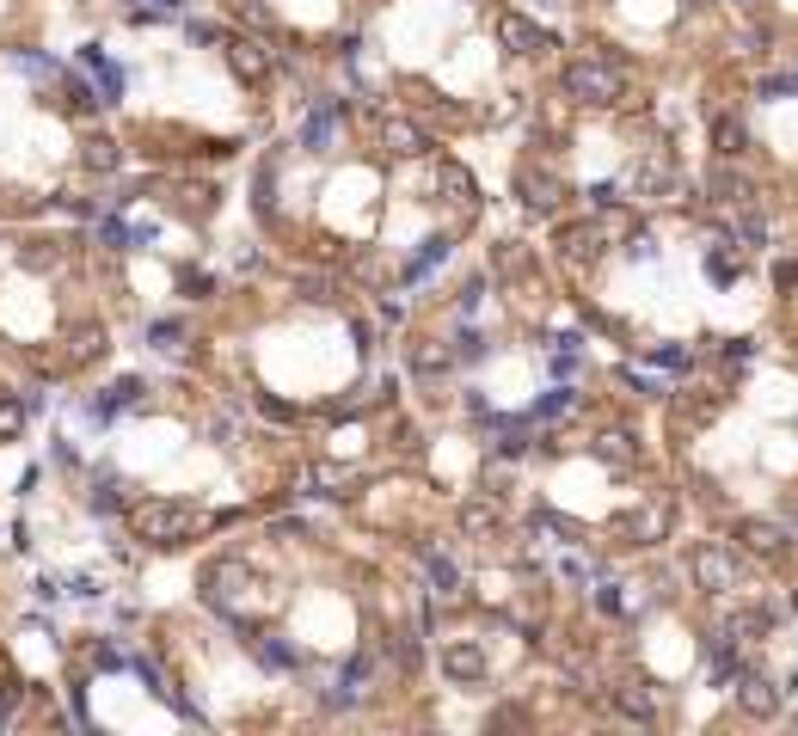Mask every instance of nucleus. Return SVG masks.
<instances>
[{"label":"nucleus","instance_id":"1","mask_svg":"<svg viewBox=\"0 0 798 736\" xmlns=\"http://www.w3.org/2000/svg\"><path fill=\"white\" fill-rule=\"evenodd\" d=\"M129 528L148 540V547H185L190 534H197V510L178 498H148L129 510Z\"/></svg>","mask_w":798,"mask_h":736},{"label":"nucleus","instance_id":"2","mask_svg":"<svg viewBox=\"0 0 798 736\" xmlns=\"http://www.w3.org/2000/svg\"><path fill=\"white\" fill-rule=\"evenodd\" d=\"M565 98H578V105H590V110H609V105H621V93H626V80H621V68L614 62H602V56H578V62H565Z\"/></svg>","mask_w":798,"mask_h":736},{"label":"nucleus","instance_id":"3","mask_svg":"<svg viewBox=\"0 0 798 736\" xmlns=\"http://www.w3.org/2000/svg\"><path fill=\"white\" fill-rule=\"evenodd\" d=\"M689 571H694V583H701L706 596H725V589H737V559L719 547V540H706V547H694Z\"/></svg>","mask_w":798,"mask_h":736},{"label":"nucleus","instance_id":"4","mask_svg":"<svg viewBox=\"0 0 798 736\" xmlns=\"http://www.w3.org/2000/svg\"><path fill=\"white\" fill-rule=\"evenodd\" d=\"M498 44L510 49V56H547L553 32L534 25V19H522V13H498Z\"/></svg>","mask_w":798,"mask_h":736},{"label":"nucleus","instance_id":"5","mask_svg":"<svg viewBox=\"0 0 798 736\" xmlns=\"http://www.w3.org/2000/svg\"><path fill=\"white\" fill-rule=\"evenodd\" d=\"M228 68H234L246 86H265L277 62H270V49L258 44V37H228Z\"/></svg>","mask_w":798,"mask_h":736},{"label":"nucleus","instance_id":"6","mask_svg":"<svg viewBox=\"0 0 798 736\" xmlns=\"http://www.w3.org/2000/svg\"><path fill=\"white\" fill-rule=\"evenodd\" d=\"M486 651H479V644L473 639H454V644H442V675H449V681H461V688H473V681H486Z\"/></svg>","mask_w":798,"mask_h":736},{"label":"nucleus","instance_id":"7","mask_svg":"<svg viewBox=\"0 0 798 736\" xmlns=\"http://www.w3.org/2000/svg\"><path fill=\"white\" fill-rule=\"evenodd\" d=\"M338 124H345V98H326V105L308 110V124H301V148L308 154H326L332 136H338Z\"/></svg>","mask_w":798,"mask_h":736},{"label":"nucleus","instance_id":"8","mask_svg":"<svg viewBox=\"0 0 798 736\" xmlns=\"http://www.w3.org/2000/svg\"><path fill=\"white\" fill-rule=\"evenodd\" d=\"M559 258L565 265H595V258H602V227H595V221L559 227Z\"/></svg>","mask_w":798,"mask_h":736},{"label":"nucleus","instance_id":"9","mask_svg":"<svg viewBox=\"0 0 798 736\" xmlns=\"http://www.w3.org/2000/svg\"><path fill=\"white\" fill-rule=\"evenodd\" d=\"M780 700H786V693L774 688L767 675H737V705H743L750 719H774V712H780Z\"/></svg>","mask_w":798,"mask_h":736},{"label":"nucleus","instance_id":"10","mask_svg":"<svg viewBox=\"0 0 798 736\" xmlns=\"http://www.w3.org/2000/svg\"><path fill=\"white\" fill-rule=\"evenodd\" d=\"M633 190H639V197H670L675 190V160L663 154V148L658 154H645L639 166H633Z\"/></svg>","mask_w":798,"mask_h":736},{"label":"nucleus","instance_id":"11","mask_svg":"<svg viewBox=\"0 0 798 736\" xmlns=\"http://www.w3.org/2000/svg\"><path fill=\"white\" fill-rule=\"evenodd\" d=\"M621 534L633 540V547H658L663 534H670V510H663V503H645V510L621 516Z\"/></svg>","mask_w":798,"mask_h":736},{"label":"nucleus","instance_id":"12","mask_svg":"<svg viewBox=\"0 0 798 736\" xmlns=\"http://www.w3.org/2000/svg\"><path fill=\"white\" fill-rule=\"evenodd\" d=\"M240 589H246V564H209L204 571V601H216V608H234Z\"/></svg>","mask_w":798,"mask_h":736},{"label":"nucleus","instance_id":"13","mask_svg":"<svg viewBox=\"0 0 798 736\" xmlns=\"http://www.w3.org/2000/svg\"><path fill=\"white\" fill-rule=\"evenodd\" d=\"M381 136H388V148H393L400 160H418V154H430V148H437V141L424 136L412 117H388V129H381Z\"/></svg>","mask_w":798,"mask_h":736},{"label":"nucleus","instance_id":"14","mask_svg":"<svg viewBox=\"0 0 798 736\" xmlns=\"http://www.w3.org/2000/svg\"><path fill=\"white\" fill-rule=\"evenodd\" d=\"M437 190L449 197L454 209H473V203H479V190H473V173H467V166H454V160H442V166H437Z\"/></svg>","mask_w":798,"mask_h":736},{"label":"nucleus","instance_id":"15","mask_svg":"<svg viewBox=\"0 0 798 736\" xmlns=\"http://www.w3.org/2000/svg\"><path fill=\"white\" fill-rule=\"evenodd\" d=\"M517 190H522V203H529L534 215L559 209V178H553V173H534V166H529V173L517 178Z\"/></svg>","mask_w":798,"mask_h":736},{"label":"nucleus","instance_id":"16","mask_svg":"<svg viewBox=\"0 0 798 736\" xmlns=\"http://www.w3.org/2000/svg\"><path fill=\"white\" fill-rule=\"evenodd\" d=\"M614 712L651 724V719H658V700H651V688H645V681H621V688H614Z\"/></svg>","mask_w":798,"mask_h":736},{"label":"nucleus","instance_id":"17","mask_svg":"<svg viewBox=\"0 0 798 736\" xmlns=\"http://www.w3.org/2000/svg\"><path fill=\"white\" fill-rule=\"evenodd\" d=\"M737 534H743V547H750L755 559H780V552H786V534L774 528V522H743Z\"/></svg>","mask_w":798,"mask_h":736},{"label":"nucleus","instance_id":"18","mask_svg":"<svg viewBox=\"0 0 798 736\" xmlns=\"http://www.w3.org/2000/svg\"><path fill=\"white\" fill-rule=\"evenodd\" d=\"M80 62L93 68V80H99V93H105V105H117V98H124V74H117V62H111L105 49H86Z\"/></svg>","mask_w":798,"mask_h":736},{"label":"nucleus","instance_id":"19","mask_svg":"<svg viewBox=\"0 0 798 736\" xmlns=\"http://www.w3.org/2000/svg\"><path fill=\"white\" fill-rule=\"evenodd\" d=\"M136 399H141V381H117V387H111L105 399H93V406H86V418L105 423V418H117L124 406H136Z\"/></svg>","mask_w":798,"mask_h":736},{"label":"nucleus","instance_id":"20","mask_svg":"<svg viewBox=\"0 0 798 736\" xmlns=\"http://www.w3.org/2000/svg\"><path fill=\"white\" fill-rule=\"evenodd\" d=\"M713 197H719L725 209H750V197H755V185L743 173H713Z\"/></svg>","mask_w":798,"mask_h":736},{"label":"nucleus","instance_id":"21","mask_svg":"<svg viewBox=\"0 0 798 736\" xmlns=\"http://www.w3.org/2000/svg\"><path fill=\"white\" fill-rule=\"evenodd\" d=\"M80 160H86L93 173H117V160H124V148H117L111 136H86V141H80Z\"/></svg>","mask_w":798,"mask_h":736},{"label":"nucleus","instance_id":"22","mask_svg":"<svg viewBox=\"0 0 798 736\" xmlns=\"http://www.w3.org/2000/svg\"><path fill=\"white\" fill-rule=\"evenodd\" d=\"M424 577H430L437 596H454V589H461V571H454V559H442V552H424Z\"/></svg>","mask_w":798,"mask_h":736},{"label":"nucleus","instance_id":"23","mask_svg":"<svg viewBox=\"0 0 798 736\" xmlns=\"http://www.w3.org/2000/svg\"><path fill=\"white\" fill-rule=\"evenodd\" d=\"M437 265H449V240H424L418 246V258L406 265V282H418V277H430Z\"/></svg>","mask_w":798,"mask_h":736},{"label":"nucleus","instance_id":"24","mask_svg":"<svg viewBox=\"0 0 798 736\" xmlns=\"http://www.w3.org/2000/svg\"><path fill=\"white\" fill-rule=\"evenodd\" d=\"M713 148H719L725 160H737L743 148H750V136H743V124H737V117H719V124H713Z\"/></svg>","mask_w":798,"mask_h":736},{"label":"nucleus","instance_id":"25","mask_svg":"<svg viewBox=\"0 0 798 736\" xmlns=\"http://www.w3.org/2000/svg\"><path fill=\"white\" fill-rule=\"evenodd\" d=\"M491 430H498V455H504V460L529 455V423H504V418H491Z\"/></svg>","mask_w":798,"mask_h":736},{"label":"nucleus","instance_id":"26","mask_svg":"<svg viewBox=\"0 0 798 736\" xmlns=\"http://www.w3.org/2000/svg\"><path fill=\"white\" fill-rule=\"evenodd\" d=\"M313 486L326 491V498H350V491H357V472H345V467H313Z\"/></svg>","mask_w":798,"mask_h":736},{"label":"nucleus","instance_id":"27","mask_svg":"<svg viewBox=\"0 0 798 736\" xmlns=\"http://www.w3.org/2000/svg\"><path fill=\"white\" fill-rule=\"evenodd\" d=\"M178 215H216V185H178Z\"/></svg>","mask_w":798,"mask_h":736},{"label":"nucleus","instance_id":"28","mask_svg":"<svg viewBox=\"0 0 798 736\" xmlns=\"http://www.w3.org/2000/svg\"><path fill=\"white\" fill-rule=\"evenodd\" d=\"M595 460H609V467H633V436H621V430L595 436Z\"/></svg>","mask_w":798,"mask_h":736},{"label":"nucleus","instance_id":"29","mask_svg":"<svg viewBox=\"0 0 798 736\" xmlns=\"http://www.w3.org/2000/svg\"><path fill=\"white\" fill-rule=\"evenodd\" d=\"M296 295L308 301V307H332V301H338V282L332 277H296Z\"/></svg>","mask_w":798,"mask_h":736},{"label":"nucleus","instance_id":"30","mask_svg":"<svg viewBox=\"0 0 798 736\" xmlns=\"http://www.w3.org/2000/svg\"><path fill=\"white\" fill-rule=\"evenodd\" d=\"M498 503H467V510H461V528L467 534H498Z\"/></svg>","mask_w":798,"mask_h":736},{"label":"nucleus","instance_id":"31","mask_svg":"<svg viewBox=\"0 0 798 736\" xmlns=\"http://www.w3.org/2000/svg\"><path fill=\"white\" fill-rule=\"evenodd\" d=\"M449 350H442V344H418V350H412V369H418V375H442V369H449Z\"/></svg>","mask_w":798,"mask_h":736},{"label":"nucleus","instance_id":"32","mask_svg":"<svg viewBox=\"0 0 798 736\" xmlns=\"http://www.w3.org/2000/svg\"><path fill=\"white\" fill-rule=\"evenodd\" d=\"M56 265H62L56 240H32V246H25V270H56Z\"/></svg>","mask_w":798,"mask_h":736},{"label":"nucleus","instance_id":"33","mask_svg":"<svg viewBox=\"0 0 798 736\" xmlns=\"http://www.w3.org/2000/svg\"><path fill=\"white\" fill-rule=\"evenodd\" d=\"M388 657L412 675V669H418V639H412V632H393V639H388Z\"/></svg>","mask_w":798,"mask_h":736},{"label":"nucleus","instance_id":"34","mask_svg":"<svg viewBox=\"0 0 798 736\" xmlns=\"http://www.w3.org/2000/svg\"><path fill=\"white\" fill-rule=\"evenodd\" d=\"M258 657H265L270 669H301V651H289L282 639H265V644H258Z\"/></svg>","mask_w":798,"mask_h":736},{"label":"nucleus","instance_id":"35","mask_svg":"<svg viewBox=\"0 0 798 736\" xmlns=\"http://www.w3.org/2000/svg\"><path fill=\"white\" fill-rule=\"evenodd\" d=\"M731 240H737V246H750V252H762V246H767V221L743 215V221L731 227Z\"/></svg>","mask_w":798,"mask_h":736},{"label":"nucleus","instance_id":"36","mask_svg":"<svg viewBox=\"0 0 798 736\" xmlns=\"http://www.w3.org/2000/svg\"><path fill=\"white\" fill-rule=\"evenodd\" d=\"M99 240H105V246H136V227H124L117 215H105L99 221Z\"/></svg>","mask_w":798,"mask_h":736},{"label":"nucleus","instance_id":"37","mask_svg":"<svg viewBox=\"0 0 798 736\" xmlns=\"http://www.w3.org/2000/svg\"><path fill=\"white\" fill-rule=\"evenodd\" d=\"M522 265H529V252H522L517 240H504V246H498V277H517Z\"/></svg>","mask_w":798,"mask_h":736},{"label":"nucleus","instance_id":"38","mask_svg":"<svg viewBox=\"0 0 798 736\" xmlns=\"http://www.w3.org/2000/svg\"><path fill=\"white\" fill-rule=\"evenodd\" d=\"M178 338H185L178 319H154V326H148V344H178Z\"/></svg>","mask_w":798,"mask_h":736},{"label":"nucleus","instance_id":"39","mask_svg":"<svg viewBox=\"0 0 798 736\" xmlns=\"http://www.w3.org/2000/svg\"><path fill=\"white\" fill-rule=\"evenodd\" d=\"M565 411H571V393H547V399H541V406H534V418H565Z\"/></svg>","mask_w":798,"mask_h":736},{"label":"nucleus","instance_id":"40","mask_svg":"<svg viewBox=\"0 0 798 736\" xmlns=\"http://www.w3.org/2000/svg\"><path fill=\"white\" fill-rule=\"evenodd\" d=\"M786 93H798V74H774V80H762V98H786Z\"/></svg>","mask_w":798,"mask_h":736},{"label":"nucleus","instance_id":"41","mask_svg":"<svg viewBox=\"0 0 798 736\" xmlns=\"http://www.w3.org/2000/svg\"><path fill=\"white\" fill-rule=\"evenodd\" d=\"M93 350H99V357H105V331H80V338H74V357L86 362V357H93Z\"/></svg>","mask_w":798,"mask_h":736},{"label":"nucleus","instance_id":"42","mask_svg":"<svg viewBox=\"0 0 798 736\" xmlns=\"http://www.w3.org/2000/svg\"><path fill=\"white\" fill-rule=\"evenodd\" d=\"M595 608H602V614H621L626 601H621V589H614V583H602V589H595Z\"/></svg>","mask_w":798,"mask_h":736},{"label":"nucleus","instance_id":"43","mask_svg":"<svg viewBox=\"0 0 798 736\" xmlns=\"http://www.w3.org/2000/svg\"><path fill=\"white\" fill-rule=\"evenodd\" d=\"M93 510H117V479H105V486H93Z\"/></svg>","mask_w":798,"mask_h":736},{"label":"nucleus","instance_id":"44","mask_svg":"<svg viewBox=\"0 0 798 736\" xmlns=\"http://www.w3.org/2000/svg\"><path fill=\"white\" fill-rule=\"evenodd\" d=\"M590 203H595V209H614V203H621V185H595V190H590Z\"/></svg>","mask_w":798,"mask_h":736},{"label":"nucleus","instance_id":"45","mask_svg":"<svg viewBox=\"0 0 798 736\" xmlns=\"http://www.w3.org/2000/svg\"><path fill=\"white\" fill-rule=\"evenodd\" d=\"M658 369H689V350H675V344H663V350H658Z\"/></svg>","mask_w":798,"mask_h":736},{"label":"nucleus","instance_id":"46","mask_svg":"<svg viewBox=\"0 0 798 736\" xmlns=\"http://www.w3.org/2000/svg\"><path fill=\"white\" fill-rule=\"evenodd\" d=\"M461 357H486V338H479V331H461Z\"/></svg>","mask_w":798,"mask_h":736},{"label":"nucleus","instance_id":"47","mask_svg":"<svg viewBox=\"0 0 798 736\" xmlns=\"http://www.w3.org/2000/svg\"><path fill=\"white\" fill-rule=\"evenodd\" d=\"M19 423H25V411H19V406H0V436H13Z\"/></svg>","mask_w":798,"mask_h":736},{"label":"nucleus","instance_id":"48","mask_svg":"<svg viewBox=\"0 0 798 736\" xmlns=\"http://www.w3.org/2000/svg\"><path fill=\"white\" fill-rule=\"evenodd\" d=\"M626 252H633V258H651L658 246H651V234H633V240H626Z\"/></svg>","mask_w":798,"mask_h":736},{"label":"nucleus","instance_id":"49","mask_svg":"<svg viewBox=\"0 0 798 736\" xmlns=\"http://www.w3.org/2000/svg\"><path fill=\"white\" fill-rule=\"evenodd\" d=\"M178 289H185V295H209V277H190V270H185V277H178Z\"/></svg>","mask_w":798,"mask_h":736},{"label":"nucleus","instance_id":"50","mask_svg":"<svg viewBox=\"0 0 798 736\" xmlns=\"http://www.w3.org/2000/svg\"><path fill=\"white\" fill-rule=\"evenodd\" d=\"M258 411H265V418H277V423H289V418H296V411H289V406H277V399H258Z\"/></svg>","mask_w":798,"mask_h":736},{"label":"nucleus","instance_id":"51","mask_svg":"<svg viewBox=\"0 0 798 736\" xmlns=\"http://www.w3.org/2000/svg\"><path fill=\"white\" fill-rule=\"evenodd\" d=\"M774 282H780V289H798V265H780V270H774Z\"/></svg>","mask_w":798,"mask_h":736},{"label":"nucleus","instance_id":"52","mask_svg":"<svg viewBox=\"0 0 798 736\" xmlns=\"http://www.w3.org/2000/svg\"><path fill=\"white\" fill-rule=\"evenodd\" d=\"M160 7H166V0H160Z\"/></svg>","mask_w":798,"mask_h":736}]
</instances>
